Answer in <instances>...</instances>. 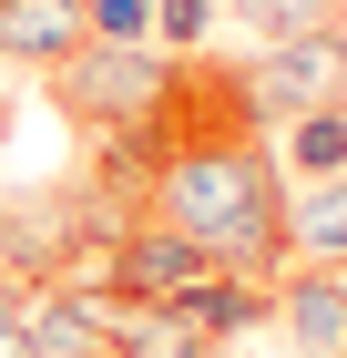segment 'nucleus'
I'll list each match as a JSON object with an SVG mask.
<instances>
[{"mask_svg": "<svg viewBox=\"0 0 347 358\" xmlns=\"http://www.w3.org/2000/svg\"><path fill=\"white\" fill-rule=\"evenodd\" d=\"M143 215L184 225L214 256V276H245V287L286 276V174H276V143L235 134L225 113H205L194 134L163 143L154 185H143Z\"/></svg>", "mask_w": 347, "mask_h": 358, "instance_id": "f257e3e1", "label": "nucleus"}, {"mask_svg": "<svg viewBox=\"0 0 347 358\" xmlns=\"http://www.w3.org/2000/svg\"><path fill=\"white\" fill-rule=\"evenodd\" d=\"M317 103H347V21H317L296 41H256L214 83V113L235 134H286L296 113H317Z\"/></svg>", "mask_w": 347, "mask_h": 358, "instance_id": "f03ea898", "label": "nucleus"}, {"mask_svg": "<svg viewBox=\"0 0 347 358\" xmlns=\"http://www.w3.org/2000/svg\"><path fill=\"white\" fill-rule=\"evenodd\" d=\"M52 103L92 134H143V123H174L184 103V62L154 52V41H82L52 72Z\"/></svg>", "mask_w": 347, "mask_h": 358, "instance_id": "7ed1b4c3", "label": "nucleus"}, {"mask_svg": "<svg viewBox=\"0 0 347 358\" xmlns=\"http://www.w3.org/2000/svg\"><path fill=\"white\" fill-rule=\"evenodd\" d=\"M103 297H123V307H174L194 287V276H214V256L194 246L184 225H163V215H133L123 236L103 246V266H82Z\"/></svg>", "mask_w": 347, "mask_h": 358, "instance_id": "20e7f679", "label": "nucleus"}, {"mask_svg": "<svg viewBox=\"0 0 347 358\" xmlns=\"http://www.w3.org/2000/svg\"><path fill=\"white\" fill-rule=\"evenodd\" d=\"M112 317H123V297H103L92 276H52V287L21 297L31 358H103V348H112Z\"/></svg>", "mask_w": 347, "mask_h": 358, "instance_id": "39448f33", "label": "nucleus"}, {"mask_svg": "<svg viewBox=\"0 0 347 358\" xmlns=\"http://www.w3.org/2000/svg\"><path fill=\"white\" fill-rule=\"evenodd\" d=\"M266 317L286 328V358H347V266H286Z\"/></svg>", "mask_w": 347, "mask_h": 358, "instance_id": "423d86ee", "label": "nucleus"}, {"mask_svg": "<svg viewBox=\"0 0 347 358\" xmlns=\"http://www.w3.org/2000/svg\"><path fill=\"white\" fill-rule=\"evenodd\" d=\"M82 52V0H0V72H61Z\"/></svg>", "mask_w": 347, "mask_h": 358, "instance_id": "0eeeda50", "label": "nucleus"}, {"mask_svg": "<svg viewBox=\"0 0 347 358\" xmlns=\"http://www.w3.org/2000/svg\"><path fill=\"white\" fill-rule=\"evenodd\" d=\"M286 266H347V174L286 185Z\"/></svg>", "mask_w": 347, "mask_h": 358, "instance_id": "6e6552de", "label": "nucleus"}, {"mask_svg": "<svg viewBox=\"0 0 347 358\" xmlns=\"http://www.w3.org/2000/svg\"><path fill=\"white\" fill-rule=\"evenodd\" d=\"M174 317H184L194 338H214V348H235L245 328H266V287H245V276H194L184 297H174Z\"/></svg>", "mask_w": 347, "mask_h": 358, "instance_id": "1a4fd4ad", "label": "nucleus"}, {"mask_svg": "<svg viewBox=\"0 0 347 358\" xmlns=\"http://www.w3.org/2000/svg\"><path fill=\"white\" fill-rule=\"evenodd\" d=\"M276 143V174L286 185H317V174H347V103H317V113H296Z\"/></svg>", "mask_w": 347, "mask_h": 358, "instance_id": "9d476101", "label": "nucleus"}, {"mask_svg": "<svg viewBox=\"0 0 347 358\" xmlns=\"http://www.w3.org/2000/svg\"><path fill=\"white\" fill-rule=\"evenodd\" d=\"M112 358H225V348L194 338L174 307H123V317H112Z\"/></svg>", "mask_w": 347, "mask_h": 358, "instance_id": "9b49d317", "label": "nucleus"}, {"mask_svg": "<svg viewBox=\"0 0 347 358\" xmlns=\"http://www.w3.org/2000/svg\"><path fill=\"white\" fill-rule=\"evenodd\" d=\"M347 0H225V21H245L256 41H296V31H317V21H337Z\"/></svg>", "mask_w": 347, "mask_h": 358, "instance_id": "f8f14e48", "label": "nucleus"}, {"mask_svg": "<svg viewBox=\"0 0 347 358\" xmlns=\"http://www.w3.org/2000/svg\"><path fill=\"white\" fill-rule=\"evenodd\" d=\"M214 31H225V0H154V52H205Z\"/></svg>", "mask_w": 347, "mask_h": 358, "instance_id": "ddd939ff", "label": "nucleus"}, {"mask_svg": "<svg viewBox=\"0 0 347 358\" xmlns=\"http://www.w3.org/2000/svg\"><path fill=\"white\" fill-rule=\"evenodd\" d=\"M82 41H154V0H82Z\"/></svg>", "mask_w": 347, "mask_h": 358, "instance_id": "4468645a", "label": "nucleus"}, {"mask_svg": "<svg viewBox=\"0 0 347 358\" xmlns=\"http://www.w3.org/2000/svg\"><path fill=\"white\" fill-rule=\"evenodd\" d=\"M0 358H31V338H21V317H0Z\"/></svg>", "mask_w": 347, "mask_h": 358, "instance_id": "2eb2a0df", "label": "nucleus"}, {"mask_svg": "<svg viewBox=\"0 0 347 358\" xmlns=\"http://www.w3.org/2000/svg\"><path fill=\"white\" fill-rule=\"evenodd\" d=\"M21 297H31V287H10V276H0V317H21Z\"/></svg>", "mask_w": 347, "mask_h": 358, "instance_id": "dca6fc26", "label": "nucleus"}, {"mask_svg": "<svg viewBox=\"0 0 347 358\" xmlns=\"http://www.w3.org/2000/svg\"><path fill=\"white\" fill-rule=\"evenodd\" d=\"M103 358H112V348H103Z\"/></svg>", "mask_w": 347, "mask_h": 358, "instance_id": "f3484780", "label": "nucleus"}]
</instances>
